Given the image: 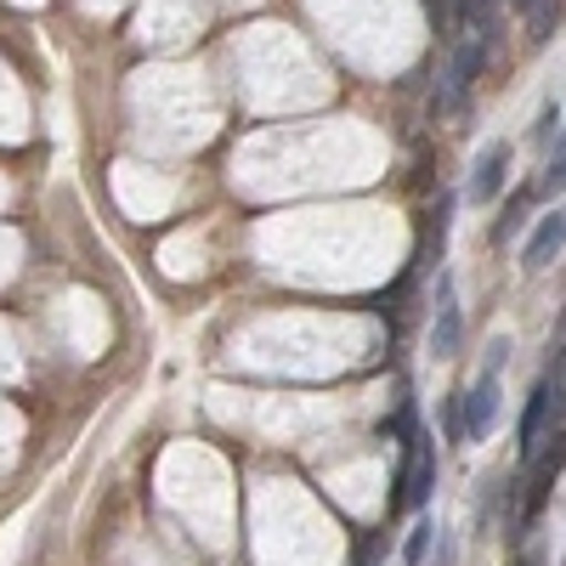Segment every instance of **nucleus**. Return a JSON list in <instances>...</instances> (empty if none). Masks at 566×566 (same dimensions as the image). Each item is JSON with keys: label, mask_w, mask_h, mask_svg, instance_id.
<instances>
[{"label": "nucleus", "mask_w": 566, "mask_h": 566, "mask_svg": "<svg viewBox=\"0 0 566 566\" xmlns=\"http://www.w3.org/2000/svg\"><path fill=\"white\" fill-rule=\"evenodd\" d=\"M437 493V448L419 419L402 424V510H424Z\"/></svg>", "instance_id": "f257e3e1"}, {"label": "nucleus", "mask_w": 566, "mask_h": 566, "mask_svg": "<svg viewBox=\"0 0 566 566\" xmlns=\"http://www.w3.org/2000/svg\"><path fill=\"white\" fill-rule=\"evenodd\" d=\"M504 181H510V142H488V148L476 154V165H470L464 199L470 205H493L504 193Z\"/></svg>", "instance_id": "f03ea898"}, {"label": "nucleus", "mask_w": 566, "mask_h": 566, "mask_svg": "<svg viewBox=\"0 0 566 566\" xmlns=\"http://www.w3.org/2000/svg\"><path fill=\"white\" fill-rule=\"evenodd\" d=\"M459 408H464V442H488L499 419V374H482L470 391H459Z\"/></svg>", "instance_id": "7ed1b4c3"}, {"label": "nucleus", "mask_w": 566, "mask_h": 566, "mask_svg": "<svg viewBox=\"0 0 566 566\" xmlns=\"http://www.w3.org/2000/svg\"><path fill=\"white\" fill-rule=\"evenodd\" d=\"M459 335H464V317H459V295H453V277H437V323H431V352L448 363L459 357Z\"/></svg>", "instance_id": "20e7f679"}, {"label": "nucleus", "mask_w": 566, "mask_h": 566, "mask_svg": "<svg viewBox=\"0 0 566 566\" xmlns=\"http://www.w3.org/2000/svg\"><path fill=\"white\" fill-rule=\"evenodd\" d=\"M560 250H566V210H549V216L538 221V232H533V244L522 250V266H527V272H544Z\"/></svg>", "instance_id": "39448f33"}, {"label": "nucleus", "mask_w": 566, "mask_h": 566, "mask_svg": "<svg viewBox=\"0 0 566 566\" xmlns=\"http://www.w3.org/2000/svg\"><path fill=\"white\" fill-rule=\"evenodd\" d=\"M476 74H482V40H464L459 52H453V63H448V108L464 97Z\"/></svg>", "instance_id": "423d86ee"}, {"label": "nucleus", "mask_w": 566, "mask_h": 566, "mask_svg": "<svg viewBox=\"0 0 566 566\" xmlns=\"http://www.w3.org/2000/svg\"><path fill=\"white\" fill-rule=\"evenodd\" d=\"M549 408H555V386L544 380V386L533 391L527 413H522V453H538V442H544V424H549Z\"/></svg>", "instance_id": "0eeeda50"}, {"label": "nucleus", "mask_w": 566, "mask_h": 566, "mask_svg": "<svg viewBox=\"0 0 566 566\" xmlns=\"http://www.w3.org/2000/svg\"><path fill=\"white\" fill-rule=\"evenodd\" d=\"M431 549H437V522H431V515H419V527L402 544V560L408 566H424V560H431Z\"/></svg>", "instance_id": "6e6552de"}, {"label": "nucleus", "mask_w": 566, "mask_h": 566, "mask_svg": "<svg viewBox=\"0 0 566 566\" xmlns=\"http://www.w3.org/2000/svg\"><path fill=\"white\" fill-rule=\"evenodd\" d=\"M544 187H549V193H560V187H566V130L555 136V148H549V165H544Z\"/></svg>", "instance_id": "1a4fd4ad"}, {"label": "nucleus", "mask_w": 566, "mask_h": 566, "mask_svg": "<svg viewBox=\"0 0 566 566\" xmlns=\"http://www.w3.org/2000/svg\"><path fill=\"white\" fill-rule=\"evenodd\" d=\"M555 125H560V114H555V108H544V119H538V142H549V136H560Z\"/></svg>", "instance_id": "9d476101"}, {"label": "nucleus", "mask_w": 566, "mask_h": 566, "mask_svg": "<svg viewBox=\"0 0 566 566\" xmlns=\"http://www.w3.org/2000/svg\"><path fill=\"white\" fill-rule=\"evenodd\" d=\"M510 7H522V12H533V7H538V0H510Z\"/></svg>", "instance_id": "9b49d317"}]
</instances>
